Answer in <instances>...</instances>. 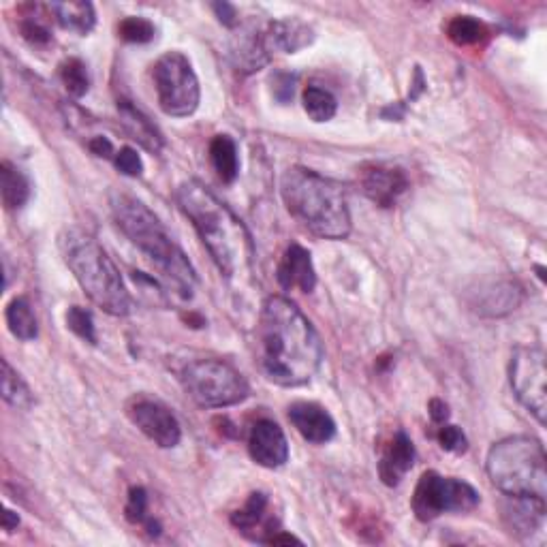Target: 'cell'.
<instances>
[{
  "label": "cell",
  "instance_id": "4",
  "mask_svg": "<svg viewBox=\"0 0 547 547\" xmlns=\"http://www.w3.org/2000/svg\"><path fill=\"white\" fill-rule=\"evenodd\" d=\"M112 214L124 236L161 270L182 298H191L197 285L193 265L146 203L129 193H114Z\"/></svg>",
  "mask_w": 547,
  "mask_h": 547
},
{
  "label": "cell",
  "instance_id": "11",
  "mask_svg": "<svg viewBox=\"0 0 547 547\" xmlns=\"http://www.w3.org/2000/svg\"><path fill=\"white\" fill-rule=\"evenodd\" d=\"M129 419L139 432H144L148 439L163 449L176 447L182 439V428L176 415L167 406L152 398H133L127 406Z\"/></svg>",
  "mask_w": 547,
  "mask_h": 547
},
{
  "label": "cell",
  "instance_id": "33",
  "mask_svg": "<svg viewBox=\"0 0 547 547\" xmlns=\"http://www.w3.org/2000/svg\"><path fill=\"white\" fill-rule=\"evenodd\" d=\"M124 513H127V520L131 524H144L148 520V494L144 488H131L129 490V500L127 507H124Z\"/></svg>",
  "mask_w": 547,
  "mask_h": 547
},
{
  "label": "cell",
  "instance_id": "42",
  "mask_svg": "<svg viewBox=\"0 0 547 547\" xmlns=\"http://www.w3.org/2000/svg\"><path fill=\"white\" fill-rule=\"evenodd\" d=\"M537 272H539V278L545 280V268H541V265H537Z\"/></svg>",
  "mask_w": 547,
  "mask_h": 547
},
{
  "label": "cell",
  "instance_id": "5",
  "mask_svg": "<svg viewBox=\"0 0 547 547\" xmlns=\"http://www.w3.org/2000/svg\"><path fill=\"white\" fill-rule=\"evenodd\" d=\"M58 246L75 280L86 291L92 304L103 308L107 315L124 317L131 312V295L124 280L103 250V246L82 229H65L60 233Z\"/></svg>",
  "mask_w": 547,
  "mask_h": 547
},
{
  "label": "cell",
  "instance_id": "31",
  "mask_svg": "<svg viewBox=\"0 0 547 547\" xmlns=\"http://www.w3.org/2000/svg\"><path fill=\"white\" fill-rule=\"evenodd\" d=\"M67 325L73 334L80 336L82 340L90 342V345H97V332H95V321H92L90 310L82 306H71L67 310Z\"/></svg>",
  "mask_w": 547,
  "mask_h": 547
},
{
  "label": "cell",
  "instance_id": "28",
  "mask_svg": "<svg viewBox=\"0 0 547 547\" xmlns=\"http://www.w3.org/2000/svg\"><path fill=\"white\" fill-rule=\"evenodd\" d=\"M304 109L315 122H327L332 120L338 112V101L330 90L319 86H308L304 90Z\"/></svg>",
  "mask_w": 547,
  "mask_h": 547
},
{
  "label": "cell",
  "instance_id": "7",
  "mask_svg": "<svg viewBox=\"0 0 547 547\" xmlns=\"http://www.w3.org/2000/svg\"><path fill=\"white\" fill-rule=\"evenodd\" d=\"M184 392L203 409H225L248 398L250 387L231 364L223 359H197L180 372Z\"/></svg>",
  "mask_w": 547,
  "mask_h": 547
},
{
  "label": "cell",
  "instance_id": "37",
  "mask_svg": "<svg viewBox=\"0 0 547 547\" xmlns=\"http://www.w3.org/2000/svg\"><path fill=\"white\" fill-rule=\"evenodd\" d=\"M272 82H274V97H276L280 103H287V101L293 99V92H295V75L278 73Z\"/></svg>",
  "mask_w": 547,
  "mask_h": 547
},
{
  "label": "cell",
  "instance_id": "24",
  "mask_svg": "<svg viewBox=\"0 0 547 547\" xmlns=\"http://www.w3.org/2000/svg\"><path fill=\"white\" fill-rule=\"evenodd\" d=\"M0 193L7 210H20L30 197V182L22 169L9 161L0 163Z\"/></svg>",
  "mask_w": 547,
  "mask_h": 547
},
{
  "label": "cell",
  "instance_id": "19",
  "mask_svg": "<svg viewBox=\"0 0 547 547\" xmlns=\"http://www.w3.org/2000/svg\"><path fill=\"white\" fill-rule=\"evenodd\" d=\"M415 464V447L413 441L406 436V432L398 430L394 434L392 443H389L383 451L379 462V475L385 486L394 488L404 479V475L411 471Z\"/></svg>",
  "mask_w": 547,
  "mask_h": 547
},
{
  "label": "cell",
  "instance_id": "35",
  "mask_svg": "<svg viewBox=\"0 0 547 547\" xmlns=\"http://www.w3.org/2000/svg\"><path fill=\"white\" fill-rule=\"evenodd\" d=\"M436 439H439V443L445 451H451V453H464L468 449L466 436L458 426L443 424L439 434H436Z\"/></svg>",
  "mask_w": 547,
  "mask_h": 547
},
{
  "label": "cell",
  "instance_id": "38",
  "mask_svg": "<svg viewBox=\"0 0 547 547\" xmlns=\"http://www.w3.org/2000/svg\"><path fill=\"white\" fill-rule=\"evenodd\" d=\"M212 9H214L216 18H218V22H221V24H225L229 28H233V26L238 24V9L233 7V5H229V3H214Z\"/></svg>",
  "mask_w": 547,
  "mask_h": 547
},
{
  "label": "cell",
  "instance_id": "22",
  "mask_svg": "<svg viewBox=\"0 0 547 547\" xmlns=\"http://www.w3.org/2000/svg\"><path fill=\"white\" fill-rule=\"evenodd\" d=\"M48 9L62 28L77 35H88L97 24L95 7L90 3H50Z\"/></svg>",
  "mask_w": 547,
  "mask_h": 547
},
{
  "label": "cell",
  "instance_id": "12",
  "mask_svg": "<svg viewBox=\"0 0 547 547\" xmlns=\"http://www.w3.org/2000/svg\"><path fill=\"white\" fill-rule=\"evenodd\" d=\"M524 300V289L513 278H486L468 289L466 304L479 317H505L518 310Z\"/></svg>",
  "mask_w": 547,
  "mask_h": 547
},
{
  "label": "cell",
  "instance_id": "15",
  "mask_svg": "<svg viewBox=\"0 0 547 547\" xmlns=\"http://www.w3.org/2000/svg\"><path fill=\"white\" fill-rule=\"evenodd\" d=\"M505 528L513 537L530 541L537 533H543L545 526V500L537 496H507L500 505Z\"/></svg>",
  "mask_w": 547,
  "mask_h": 547
},
{
  "label": "cell",
  "instance_id": "1",
  "mask_svg": "<svg viewBox=\"0 0 547 547\" xmlns=\"http://www.w3.org/2000/svg\"><path fill=\"white\" fill-rule=\"evenodd\" d=\"M257 359L265 379L280 387L312 381L323 362V345L312 323L291 300L272 295L257 325Z\"/></svg>",
  "mask_w": 547,
  "mask_h": 547
},
{
  "label": "cell",
  "instance_id": "6",
  "mask_svg": "<svg viewBox=\"0 0 547 547\" xmlns=\"http://www.w3.org/2000/svg\"><path fill=\"white\" fill-rule=\"evenodd\" d=\"M486 471L492 486L505 496H547L545 449L530 436H509L488 451Z\"/></svg>",
  "mask_w": 547,
  "mask_h": 547
},
{
  "label": "cell",
  "instance_id": "25",
  "mask_svg": "<svg viewBox=\"0 0 547 547\" xmlns=\"http://www.w3.org/2000/svg\"><path fill=\"white\" fill-rule=\"evenodd\" d=\"M5 319L9 325V332L20 338V340H35L39 334V325H37V317L33 312V306L26 298H15L7 304L5 310Z\"/></svg>",
  "mask_w": 547,
  "mask_h": 547
},
{
  "label": "cell",
  "instance_id": "29",
  "mask_svg": "<svg viewBox=\"0 0 547 547\" xmlns=\"http://www.w3.org/2000/svg\"><path fill=\"white\" fill-rule=\"evenodd\" d=\"M447 35L456 45H477L488 37V28L471 15H456L447 26Z\"/></svg>",
  "mask_w": 547,
  "mask_h": 547
},
{
  "label": "cell",
  "instance_id": "39",
  "mask_svg": "<svg viewBox=\"0 0 547 547\" xmlns=\"http://www.w3.org/2000/svg\"><path fill=\"white\" fill-rule=\"evenodd\" d=\"M88 148L95 156H101V159H114V156H116L114 146L107 137H92L88 142Z\"/></svg>",
  "mask_w": 547,
  "mask_h": 547
},
{
  "label": "cell",
  "instance_id": "2",
  "mask_svg": "<svg viewBox=\"0 0 547 547\" xmlns=\"http://www.w3.org/2000/svg\"><path fill=\"white\" fill-rule=\"evenodd\" d=\"M176 199L208 248L218 272L231 285H244L253 274L255 261V244L244 223L199 180L182 182Z\"/></svg>",
  "mask_w": 547,
  "mask_h": 547
},
{
  "label": "cell",
  "instance_id": "41",
  "mask_svg": "<svg viewBox=\"0 0 547 547\" xmlns=\"http://www.w3.org/2000/svg\"><path fill=\"white\" fill-rule=\"evenodd\" d=\"M18 524H20V518H18V513H13V511H5L3 513V528L5 530H9V533H11V530L13 528H18Z\"/></svg>",
  "mask_w": 547,
  "mask_h": 547
},
{
  "label": "cell",
  "instance_id": "10",
  "mask_svg": "<svg viewBox=\"0 0 547 547\" xmlns=\"http://www.w3.org/2000/svg\"><path fill=\"white\" fill-rule=\"evenodd\" d=\"M547 366L545 353L539 347H518L509 362V383L515 398L524 409L545 424L547 413Z\"/></svg>",
  "mask_w": 547,
  "mask_h": 547
},
{
  "label": "cell",
  "instance_id": "23",
  "mask_svg": "<svg viewBox=\"0 0 547 547\" xmlns=\"http://www.w3.org/2000/svg\"><path fill=\"white\" fill-rule=\"evenodd\" d=\"M210 161L221 182L231 184L240 174L238 146L229 135H216L210 142Z\"/></svg>",
  "mask_w": 547,
  "mask_h": 547
},
{
  "label": "cell",
  "instance_id": "32",
  "mask_svg": "<svg viewBox=\"0 0 547 547\" xmlns=\"http://www.w3.org/2000/svg\"><path fill=\"white\" fill-rule=\"evenodd\" d=\"M154 24L146 18H124L118 26V35L129 43H148L154 39Z\"/></svg>",
  "mask_w": 547,
  "mask_h": 547
},
{
  "label": "cell",
  "instance_id": "16",
  "mask_svg": "<svg viewBox=\"0 0 547 547\" xmlns=\"http://www.w3.org/2000/svg\"><path fill=\"white\" fill-rule=\"evenodd\" d=\"M248 453L263 468H280L289 460L287 436L276 421L259 419L248 434Z\"/></svg>",
  "mask_w": 547,
  "mask_h": 547
},
{
  "label": "cell",
  "instance_id": "13",
  "mask_svg": "<svg viewBox=\"0 0 547 547\" xmlns=\"http://www.w3.org/2000/svg\"><path fill=\"white\" fill-rule=\"evenodd\" d=\"M357 186L379 208H394L398 199L409 191V178L400 167L366 163L357 169Z\"/></svg>",
  "mask_w": 547,
  "mask_h": 547
},
{
  "label": "cell",
  "instance_id": "27",
  "mask_svg": "<svg viewBox=\"0 0 547 547\" xmlns=\"http://www.w3.org/2000/svg\"><path fill=\"white\" fill-rule=\"evenodd\" d=\"M3 398L7 404L13 406V409L20 411H28L30 406L35 404L30 387L24 383L20 374L11 368L7 359H3Z\"/></svg>",
  "mask_w": 547,
  "mask_h": 547
},
{
  "label": "cell",
  "instance_id": "21",
  "mask_svg": "<svg viewBox=\"0 0 547 547\" xmlns=\"http://www.w3.org/2000/svg\"><path fill=\"white\" fill-rule=\"evenodd\" d=\"M118 114L124 131L131 135V139L146 148L152 154H159L163 150V135L154 127L152 120L142 112V109L135 107L131 101H118Z\"/></svg>",
  "mask_w": 547,
  "mask_h": 547
},
{
  "label": "cell",
  "instance_id": "30",
  "mask_svg": "<svg viewBox=\"0 0 547 547\" xmlns=\"http://www.w3.org/2000/svg\"><path fill=\"white\" fill-rule=\"evenodd\" d=\"M60 80L65 84V88L69 90V95H73L75 99H82L86 92L90 90V75L88 69L82 60L77 58H69L60 65Z\"/></svg>",
  "mask_w": 547,
  "mask_h": 547
},
{
  "label": "cell",
  "instance_id": "9",
  "mask_svg": "<svg viewBox=\"0 0 547 547\" xmlns=\"http://www.w3.org/2000/svg\"><path fill=\"white\" fill-rule=\"evenodd\" d=\"M477 505L479 494L471 483L434 471L421 475L411 503L419 522H432L443 513H468L477 509Z\"/></svg>",
  "mask_w": 547,
  "mask_h": 547
},
{
  "label": "cell",
  "instance_id": "26",
  "mask_svg": "<svg viewBox=\"0 0 547 547\" xmlns=\"http://www.w3.org/2000/svg\"><path fill=\"white\" fill-rule=\"evenodd\" d=\"M233 58H236V67H240V71L253 73L259 71L261 67H265L270 62V52L265 48L263 35H248L242 37L236 48H233Z\"/></svg>",
  "mask_w": 547,
  "mask_h": 547
},
{
  "label": "cell",
  "instance_id": "8",
  "mask_svg": "<svg viewBox=\"0 0 547 547\" xmlns=\"http://www.w3.org/2000/svg\"><path fill=\"white\" fill-rule=\"evenodd\" d=\"M156 97L163 112L171 118L193 116L199 107L201 88L189 58L180 52H169L156 60L152 69Z\"/></svg>",
  "mask_w": 547,
  "mask_h": 547
},
{
  "label": "cell",
  "instance_id": "36",
  "mask_svg": "<svg viewBox=\"0 0 547 547\" xmlns=\"http://www.w3.org/2000/svg\"><path fill=\"white\" fill-rule=\"evenodd\" d=\"M20 30H22V37L26 41H30L33 45H45L52 41V35L50 30L45 28L37 18H26L20 22Z\"/></svg>",
  "mask_w": 547,
  "mask_h": 547
},
{
  "label": "cell",
  "instance_id": "40",
  "mask_svg": "<svg viewBox=\"0 0 547 547\" xmlns=\"http://www.w3.org/2000/svg\"><path fill=\"white\" fill-rule=\"evenodd\" d=\"M428 411H430V417H432L434 424H439V426H443L445 421L449 419V406L443 400H439V398L430 400Z\"/></svg>",
  "mask_w": 547,
  "mask_h": 547
},
{
  "label": "cell",
  "instance_id": "17",
  "mask_svg": "<svg viewBox=\"0 0 547 547\" xmlns=\"http://www.w3.org/2000/svg\"><path fill=\"white\" fill-rule=\"evenodd\" d=\"M289 421L302 434V439L312 445H325L336 436L332 415L315 402H295L289 406Z\"/></svg>",
  "mask_w": 547,
  "mask_h": 547
},
{
  "label": "cell",
  "instance_id": "14",
  "mask_svg": "<svg viewBox=\"0 0 547 547\" xmlns=\"http://www.w3.org/2000/svg\"><path fill=\"white\" fill-rule=\"evenodd\" d=\"M231 524L238 528V533L255 543H270V539L280 533V522L270 511L268 494L263 492L250 494L246 505L231 513Z\"/></svg>",
  "mask_w": 547,
  "mask_h": 547
},
{
  "label": "cell",
  "instance_id": "3",
  "mask_svg": "<svg viewBox=\"0 0 547 547\" xmlns=\"http://www.w3.org/2000/svg\"><path fill=\"white\" fill-rule=\"evenodd\" d=\"M289 214L312 236L345 240L351 233V212L342 186L306 167H291L280 180Z\"/></svg>",
  "mask_w": 547,
  "mask_h": 547
},
{
  "label": "cell",
  "instance_id": "18",
  "mask_svg": "<svg viewBox=\"0 0 547 547\" xmlns=\"http://www.w3.org/2000/svg\"><path fill=\"white\" fill-rule=\"evenodd\" d=\"M276 278L285 291L300 289L302 293H310L312 289H315L317 272H315V265H312L308 250L302 248L300 244H291L278 263Z\"/></svg>",
  "mask_w": 547,
  "mask_h": 547
},
{
  "label": "cell",
  "instance_id": "20",
  "mask_svg": "<svg viewBox=\"0 0 547 547\" xmlns=\"http://www.w3.org/2000/svg\"><path fill=\"white\" fill-rule=\"evenodd\" d=\"M315 33L312 28L300 20H276L268 26L263 33V41L268 52H283V54H295L304 50L306 45L312 43Z\"/></svg>",
  "mask_w": 547,
  "mask_h": 547
},
{
  "label": "cell",
  "instance_id": "34",
  "mask_svg": "<svg viewBox=\"0 0 547 547\" xmlns=\"http://www.w3.org/2000/svg\"><path fill=\"white\" fill-rule=\"evenodd\" d=\"M114 163L118 167V171H122L124 176L129 178H139L144 174V163H142V156L137 154V150L133 148H120L114 156Z\"/></svg>",
  "mask_w": 547,
  "mask_h": 547
}]
</instances>
